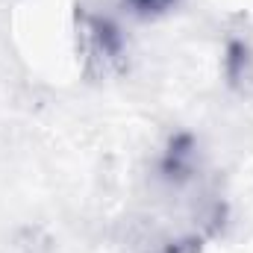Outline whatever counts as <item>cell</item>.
<instances>
[{
  "label": "cell",
  "mask_w": 253,
  "mask_h": 253,
  "mask_svg": "<svg viewBox=\"0 0 253 253\" xmlns=\"http://www.w3.org/2000/svg\"><path fill=\"white\" fill-rule=\"evenodd\" d=\"M77 30H80V53H83L88 74L109 77L124 68L129 47H126V36L121 24L112 15L83 9L77 18Z\"/></svg>",
  "instance_id": "1"
},
{
  "label": "cell",
  "mask_w": 253,
  "mask_h": 253,
  "mask_svg": "<svg viewBox=\"0 0 253 253\" xmlns=\"http://www.w3.org/2000/svg\"><path fill=\"white\" fill-rule=\"evenodd\" d=\"M221 53L227 85L242 97H253V30L248 21L239 18V24L227 30Z\"/></svg>",
  "instance_id": "2"
},
{
  "label": "cell",
  "mask_w": 253,
  "mask_h": 253,
  "mask_svg": "<svg viewBox=\"0 0 253 253\" xmlns=\"http://www.w3.org/2000/svg\"><path fill=\"white\" fill-rule=\"evenodd\" d=\"M121 9H124L129 18H138V21H156V18H165L171 15L183 0H118Z\"/></svg>",
  "instance_id": "3"
}]
</instances>
